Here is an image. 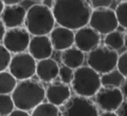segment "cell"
<instances>
[{"label": "cell", "instance_id": "d6986e66", "mask_svg": "<svg viewBox=\"0 0 127 116\" xmlns=\"http://www.w3.org/2000/svg\"><path fill=\"white\" fill-rule=\"evenodd\" d=\"M17 81L9 71L0 72V95H11L18 84Z\"/></svg>", "mask_w": 127, "mask_h": 116}, {"label": "cell", "instance_id": "3957f363", "mask_svg": "<svg viewBox=\"0 0 127 116\" xmlns=\"http://www.w3.org/2000/svg\"><path fill=\"white\" fill-rule=\"evenodd\" d=\"M52 10L42 4L32 5L26 11L25 25L29 33L33 36L48 35L55 28Z\"/></svg>", "mask_w": 127, "mask_h": 116}, {"label": "cell", "instance_id": "ba28073f", "mask_svg": "<svg viewBox=\"0 0 127 116\" xmlns=\"http://www.w3.org/2000/svg\"><path fill=\"white\" fill-rule=\"evenodd\" d=\"M37 62L35 58L27 52L14 54L9 64V72L18 81L30 79L36 75Z\"/></svg>", "mask_w": 127, "mask_h": 116}, {"label": "cell", "instance_id": "8fae6325", "mask_svg": "<svg viewBox=\"0 0 127 116\" xmlns=\"http://www.w3.org/2000/svg\"><path fill=\"white\" fill-rule=\"evenodd\" d=\"M101 36L91 26H85L77 30L75 33L74 44L85 53H89L100 45Z\"/></svg>", "mask_w": 127, "mask_h": 116}, {"label": "cell", "instance_id": "7a4b0ae2", "mask_svg": "<svg viewBox=\"0 0 127 116\" xmlns=\"http://www.w3.org/2000/svg\"><path fill=\"white\" fill-rule=\"evenodd\" d=\"M16 108L32 111L45 99V88L39 81L35 79L19 81L11 93Z\"/></svg>", "mask_w": 127, "mask_h": 116}, {"label": "cell", "instance_id": "44dd1931", "mask_svg": "<svg viewBox=\"0 0 127 116\" xmlns=\"http://www.w3.org/2000/svg\"><path fill=\"white\" fill-rule=\"evenodd\" d=\"M31 116H61L59 107L50 102H42L32 111Z\"/></svg>", "mask_w": 127, "mask_h": 116}, {"label": "cell", "instance_id": "d6a6232c", "mask_svg": "<svg viewBox=\"0 0 127 116\" xmlns=\"http://www.w3.org/2000/svg\"><path fill=\"white\" fill-rule=\"evenodd\" d=\"M55 0H43L42 1V4L49 7L50 9H52L53 5H54Z\"/></svg>", "mask_w": 127, "mask_h": 116}, {"label": "cell", "instance_id": "484cf974", "mask_svg": "<svg viewBox=\"0 0 127 116\" xmlns=\"http://www.w3.org/2000/svg\"><path fill=\"white\" fill-rule=\"evenodd\" d=\"M117 69L125 78H127V50L122 53L118 57Z\"/></svg>", "mask_w": 127, "mask_h": 116}, {"label": "cell", "instance_id": "9a60e30c", "mask_svg": "<svg viewBox=\"0 0 127 116\" xmlns=\"http://www.w3.org/2000/svg\"><path fill=\"white\" fill-rule=\"evenodd\" d=\"M26 10L20 4L4 6L1 14V20L7 29L22 27L25 24Z\"/></svg>", "mask_w": 127, "mask_h": 116}, {"label": "cell", "instance_id": "603a6c76", "mask_svg": "<svg viewBox=\"0 0 127 116\" xmlns=\"http://www.w3.org/2000/svg\"><path fill=\"white\" fill-rule=\"evenodd\" d=\"M115 12L119 26L127 30V1L119 3L117 5Z\"/></svg>", "mask_w": 127, "mask_h": 116}, {"label": "cell", "instance_id": "2e32d148", "mask_svg": "<svg viewBox=\"0 0 127 116\" xmlns=\"http://www.w3.org/2000/svg\"><path fill=\"white\" fill-rule=\"evenodd\" d=\"M59 66L58 62L51 58H46L37 62L36 75L41 81L51 82L58 76Z\"/></svg>", "mask_w": 127, "mask_h": 116}, {"label": "cell", "instance_id": "f1b7e54d", "mask_svg": "<svg viewBox=\"0 0 127 116\" xmlns=\"http://www.w3.org/2000/svg\"><path fill=\"white\" fill-rule=\"evenodd\" d=\"M118 110H119V116H127V100L122 103Z\"/></svg>", "mask_w": 127, "mask_h": 116}, {"label": "cell", "instance_id": "836d02e7", "mask_svg": "<svg viewBox=\"0 0 127 116\" xmlns=\"http://www.w3.org/2000/svg\"><path fill=\"white\" fill-rule=\"evenodd\" d=\"M99 116H119L115 112H111V111H104Z\"/></svg>", "mask_w": 127, "mask_h": 116}, {"label": "cell", "instance_id": "9c48e42d", "mask_svg": "<svg viewBox=\"0 0 127 116\" xmlns=\"http://www.w3.org/2000/svg\"><path fill=\"white\" fill-rule=\"evenodd\" d=\"M124 97L120 88L102 86L95 95L96 105L103 111L116 112L124 102Z\"/></svg>", "mask_w": 127, "mask_h": 116}, {"label": "cell", "instance_id": "30bf717a", "mask_svg": "<svg viewBox=\"0 0 127 116\" xmlns=\"http://www.w3.org/2000/svg\"><path fill=\"white\" fill-rule=\"evenodd\" d=\"M31 37L26 28L16 27L6 30L3 39L4 46L12 54L25 52L28 49Z\"/></svg>", "mask_w": 127, "mask_h": 116}, {"label": "cell", "instance_id": "d4e9b609", "mask_svg": "<svg viewBox=\"0 0 127 116\" xmlns=\"http://www.w3.org/2000/svg\"><path fill=\"white\" fill-rule=\"evenodd\" d=\"M73 75H74V71L71 68L67 67L65 65L59 68L58 76H59L62 82L65 83V84H71V81L73 79Z\"/></svg>", "mask_w": 127, "mask_h": 116}, {"label": "cell", "instance_id": "cb8c5ba5", "mask_svg": "<svg viewBox=\"0 0 127 116\" xmlns=\"http://www.w3.org/2000/svg\"><path fill=\"white\" fill-rule=\"evenodd\" d=\"M11 60V53L4 47V44H0V72L8 69Z\"/></svg>", "mask_w": 127, "mask_h": 116}, {"label": "cell", "instance_id": "ffe728a7", "mask_svg": "<svg viewBox=\"0 0 127 116\" xmlns=\"http://www.w3.org/2000/svg\"><path fill=\"white\" fill-rule=\"evenodd\" d=\"M104 43L107 47L118 51L125 46V34L117 29L105 35L104 39Z\"/></svg>", "mask_w": 127, "mask_h": 116}, {"label": "cell", "instance_id": "5b68a950", "mask_svg": "<svg viewBox=\"0 0 127 116\" xmlns=\"http://www.w3.org/2000/svg\"><path fill=\"white\" fill-rule=\"evenodd\" d=\"M119 55L106 45H98L88 53L87 63L98 74H105L117 68Z\"/></svg>", "mask_w": 127, "mask_h": 116}, {"label": "cell", "instance_id": "7402d4cb", "mask_svg": "<svg viewBox=\"0 0 127 116\" xmlns=\"http://www.w3.org/2000/svg\"><path fill=\"white\" fill-rule=\"evenodd\" d=\"M15 108L11 95H0V116H8Z\"/></svg>", "mask_w": 127, "mask_h": 116}, {"label": "cell", "instance_id": "52a82bcc", "mask_svg": "<svg viewBox=\"0 0 127 116\" xmlns=\"http://www.w3.org/2000/svg\"><path fill=\"white\" fill-rule=\"evenodd\" d=\"M89 25L100 35H107L118 28V18L115 11L109 7H98L92 10Z\"/></svg>", "mask_w": 127, "mask_h": 116}, {"label": "cell", "instance_id": "f546056e", "mask_svg": "<svg viewBox=\"0 0 127 116\" xmlns=\"http://www.w3.org/2000/svg\"><path fill=\"white\" fill-rule=\"evenodd\" d=\"M5 32H6V27L4 24L3 21L1 20V18H0V42L3 41V39H4Z\"/></svg>", "mask_w": 127, "mask_h": 116}, {"label": "cell", "instance_id": "74e56055", "mask_svg": "<svg viewBox=\"0 0 127 116\" xmlns=\"http://www.w3.org/2000/svg\"><path fill=\"white\" fill-rule=\"evenodd\" d=\"M32 1H35V2H42L43 0H32Z\"/></svg>", "mask_w": 127, "mask_h": 116}, {"label": "cell", "instance_id": "277c9868", "mask_svg": "<svg viewBox=\"0 0 127 116\" xmlns=\"http://www.w3.org/2000/svg\"><path fill=\"white\" fill-rule=\"evenodd\" d=\"M71 85L76 95L91 98L102 87L100 74L90 66H81L74 70Z\"/></svg>", "mask_w": 127, "mask_h": 116}, {"label": "cell", "instance_id": "4dcf8cb0", "mask_svg": "<svg viewBox=\"0 0 127 116\" xmlns=\"http://www.w3.org/2000/svg\"><path fill=\"white\" fill-rule=\"evenodd\" d=\"M4 5H14V4H19L23 0H2Z\"/></svg>", "mask_w": 127, "mask_h": 116}, {"label": "cell", "instance_id": "7c38bea8", "mask_svg": "<svg viewBox=\"0 0 127 116\" xmlns=\"http://www.w3.org/2000/svg\"><path fill=\"white\" fill-rule=\"evenodd\" d=\"M53 49L51 38L47 35L33 36L31 38L28 50L36 61L50 58L52 55Z\"/></svg>", "mask_w": 127, "mask_h": 116}, {"label": "cell", "instance_id": "6da1fadb", "mask_svg": "<svg viewBox=\"0 0 127 116\" xmlns=\"http://www.w3.org/2000/svg\"><path fill=\"white\" fill-rule=\"evenodd\" d=\"M51 10L59 26L77 30L89 24L93 8L89 0H55Z\"/></svg>", "mask_w": 127, "mask_h": 116}, {"label": "cell", "instance_id": "8d00e7d4", "mask_svg": "<svg viewBox=\"0 0 127 116\" xmlns=\"http://www.w3.org/2000/svg\"><path fill=\"white\" fill-rule=\"evenodd\" d=\"M117 2H119V3H121V2H125V1H127V0H116Z\"/></svg>", "mask_w": 127, "mask_h": 116}, {"label": "cell", "instance_id": "83f0119b", "mask_svg": "<svg viewBox=\"0 0 127 116\" xmlns=\"http://www.w3.org/2000/svg\"><path fill=\"white\" fill-rule=\"evenodd\" d=\"M8 116H31V114L28 113V111L21 110V109L16 108Z\"/></svg>", "mask_w": 127, "mask_h": 116}, {"label": "cell", "instance_id": "e575fe53", "mask_svg": "<svg viewBox=\"0 0 127 116\" xmlns=\"http://www.w3.org/2000/svg\"><path fill=\"white\" fill-rule=\"evenodd\" d=\"M4 4L3 3L2 0H0V16H1L3 11H4Z\"/></svg>", "mask_w": 127, "mask_h": 116}, {"label": "cell", "instance_id": "8992f818", "mask_svg": "<svg viewBox=\"0 0 127 116\" xmlns=\"http://www.w3.org/2000/svg\"><path fill=\"white\" fill-rule=\"evenodd\" d=\"M61 116H99L96 103L90 98L73 95L61 106Z\"/></svg>", "mask_w": 127, "mask_h": 116}, {"label": "cell", "instance_id": "5bb4252c", "mask_svg": "<svg viewBox=\"0 0 127 116\" xmlns=\"http://www.w3.org/2000/svg\"><path fill=\"white\" fill-rule=\"evenodd\" d=\"M71 88L62 81L51 82L45 89V98L48 102L61 107L71 98Z\"/></svg>", "mask_w": 127, "mask_h": 116}, {"label": "cell", "instance_id": "1f68e13d", "mask_svg": "<svg viewBox=\"0 0 127 116\" xmlns=\"http://www.w3.org/2000/svg\"><path fill=\"white\" fill-rule=\"evenodd\" d=\"M120 88H121V91L123 93L124 96L127 99V78H125V81H124L123 85H122Z\"/></svg>", "mask_w": 127, "mask_h": 116}, {"label": "cell", "instance_id": "4fadbf2b", "mask_svg": "<svg viewBox=\"0 0 127 116\" xmlns=\"http://www.w3.org/2000/svg\"><path fill=\"white\" fill-rule=\"evenodd\" d=\"M50 38L53 49L58 51H63L73 46L75 42V33L71 29L58 26L51 30Z\"/></svg>", "mask_w": 127, "mask_h": 116}, {"label": "cell", "instance_id": "e0dca14e", "mask_svg": "<svg viewBox=\"0 0 127 116\" xmlns=\"http://www.w3.org/2000/svg\"><path fill=\"white\" fill-rule=\"evenodd\" d=\"M85 60V52L80 50L77 47H71L65 50L62 51L61 62L64 65L67 66L72 69H77L78 68L83 66Z\"/></svg>", "mask_w": 127, "mask_h": 116}, {"label": "cell", "instance_id": "ac0fdd59", "mask_svg": "<svg viewBox=\"0 0 127 116\" xmlns=\"http://www.w3.org/2000/svg\"><path fill=\"white\" fill-rule=\"evenodd\" d=\"M125 81V77L119 72V70L117 68L101 76V84L104 87L121 88Z\"/></svg>", "mask_w": 127, "mask_h": 116}, {"label": "cell", "instance_id": "4316f807", "mask_svg": "<svg viewBox=\"0 0 127 116\" xmlns=\"http://www.w3.org/2000/svg\"><path fill=\"white\" fill-rule=\"evenodd\" d=\"M92 8L109 7L112 4V0H89Z\"/></svg>", "mask_w": 127, "mask_h": 116}, {"label": "cell", "instance_id": "d590c367", "mask_svg": "<svg viewBox=\"0 0 127 116\" xmlns=\"http://www.w3.org/2000/svg\"><path fill=\"white\" fill-rule=\"evenodd\" d=\"M125 46L127 48V31L125 33Z\"/></svg>", "mask_w": 127, "mask_h": 116}]
</instances>
